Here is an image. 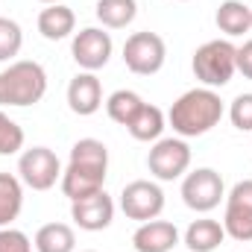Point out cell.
I'll use <instances>...</instances> for the list:
<instances>
[{
  "label": "cell",
  "instance_id": "6da1fadb",
  "mask_svg": "<svg viewBox=\"0 0 252 252\" xmlns=\"http://www.w3.org/2000/svg\"><path fill=\"white\" fill-rule=\"evenodd\" d=\"M106 173H109V147L97 138H79L70 147V158L67 167L62 170V193L73 202L82 196H91L106 185Z\"/></svg>",
  "mask_w": 252,
  "mask_h": 252
},
{
  "label": "cell",
  "instance_id": "7a4b0ae2",
  "mask_svg": "<svg viewBox=\"0 0 252 252\" xmlns=\"http://www.w3.org/2000/svg\"><path fill=\"white\" fill-rule=\"evenodd\" d=\"M223 100L214 88H190L179 100H173L170 112H167V124L173 126V132L179 138H199L205 132H211L223 118Z\"/></svg>",
  "mask_w": 252,
  "mask_h": 252
},
{
  "label": "cell",
  "instance_id": "3957f363",
  "mask_svg": "<svg viewBox=\"0 0 252 252\" xmlns=\"http://www.w3.org/2000/svg\"><path fill=\"white\" fill-rule=\"evenodd\" d=\"M47 94V70L38 62L18 59L0 70V109H27Z\"/></svg>",
  "mask_w": 252,
  "mask_h": 252
},
{
  "label": "cell",
  "instance_id": "277c9868",
  "mask_svg": "<svg viewBox=\"0 0 252 252\" xmlns=\"http://www.w3.org/2000/svg\"><path fill=\"white\" fill-rule=\"evenodd\" d=\"M235 56H238V47L229 38H214V41H205L202 47L193 50L190 70L205 88H223L238 73Z\"/></svg>",
  "mask_w": 252,
  "mask_h": 252
},
{
  "label": "cell",
  "instance_id": "5b68a950",
  "mask_svg": "<svg viewBox=\"0 0 252 252\" xmlns=\"http://www.w3.org/2000/svg\"><path fill=\"white\" fill-rule=\"evenodd\" d=\"M167 62V44L158 32H132L124 44V64L135 76H153Z\"/></svg>",
  "mask_w": 252,
  "mask_h": 252
},
{
  "label": "cell",
  "instance_id": "8992f818",
  "mask_svg": "<svg viewBox=\"0 0 252 252\" xmlns=\"http://www.w3.org/2000/svg\"><path fill=\"white\" fill-rule=\"evenodd\" d=\"M226 199V185L223 176L214 167H196L182 176V202L196 214L214 211Z\"/></svg>",
  "mask_w": 252,
  "mask_h": 252
},
{
  "label": "cell",
  "instance_id": "52a82bcc",
  "mask_svg": "<svg viewBox=\"0 0 252 252\" xmlns=\"http://www.w3.org/2000/svg\"><path fill=\"white\" fill-rule=\"evenodd\" d=\"M147 167L158 182L182 179L190 167V147L185 138H158L147 153Z\"/></svg>",
  "mask_w": 252,
  "mask_h": 252
},
{
  "label": "cell",
  "instance_id": "ba28073f",
  "mask_svg": "<svg viewBox=\"0 0 252 252\" xmlns=\"http://www.w3.org/2000/svg\"><path fill=\"white\" fill-rule=\"evenodd\" d=\"M18 179L32 190H50L62 179V161L50 147H30L18 158Z\"/></svg>",
  "mask_w": 252,
  "mask_h": 252
},
{
  "label": "cell",
  "instance_id": "9c48e42d",
  "mask_svg": "<svg viewBox=\"0 0 252 252\" xmlns=\"http://www.w3.org/2000/svg\"><path fill=\"white\" fill-rule=\"evenodd\" d=\"M112 50H115V41L106 32V27H85V30L73 32L70 56H73V62L79 64L82 70H88V73L106 67L109 59H112Z\"/></svg>",
  "mask_w": 252,
  "mask_h": 252
},
{
  "label": "cell",
  "instance_id": "30bf717a",
  "mask_svg": "<svg viewBox=\"0 0 252 252\" xmlns=\"http://www.w3.org/2000/svg\"><path fill=\"white\" fill-rule=\"evenodd\" d=\"M121 211L138 223L156 220L164 211V190L150 179H135L121 190Z\"/></svg>",
  "mask_w": 252,
  "mask_h": 252
},
{
  "label": "cell",
  "instance_id": "8fae6325",
  "mask_svg": "<svg viewBox=\"0 0 252 252\" xmlns=\"http://www.w3.org/2000/svg\"><path fill=\"white\" fill-rule=\"evenodd\" d=\"M223 229L232 241H252V179H244L226 193Z\"/></svg>",
  "mask_w": 252,
  "mask_h": 252
},
{
  "label": "cell",
  "instance_id": "7c38bea8",
  "mask_svg": "<svg viewBox=\"0 0 252 252\" xmlns=\"http://www.w3.org/2000/svg\"><path fill=\"white\" fill-rule=\"evenodd\" d=\"M70 220L82 232H103L115 220V199L106 193V188L91 193V196L73 199L70 202Z\"/></svg>",
  "mask_w": 252,
  "mask_h": 252
},
{
  "label": "cell",
  "instance_id": "4fadbf2b",
  "mask_svg": "<svg viewBox=\"0 0 252 252\" xmlns=\"http://www.w3.org/2000/svg\"><path fill=\"white\" fill-rule=\"evenodd\" d=\"M103 106V85L97 79V73H76L70 82H67V109L79 118H91L97 115Z\"/></svg>",
  "mask_w": 252,
  "mask_h": 252
},
{
  "label": "cell",
  "instance_id": "5bb4252c",
  "mask_svg": "<svg viewBox=\"0 0 252 252\" xmlns=\"http://www.w3.org/2000/svg\"><path fill=\"white\" fill-rule=\"evenodd\" d=\"M179 244V229L170 220H147L135 229L132 247L138 252H173Z\"/></svg>",
  "mask_w": 252,
  "mask_h": 252
},
{
  "label": "cell",
  "instance_id": "9a60e30c",
  "mask_svg": "<svg viewBox=\"0 0 252 252\" xmlns=\"http://www.w3.org/2000/svg\"><path fill=\"white\" fill-rule=\"evenodd\" d=\"M38 32L47 41H62L67 35H73L76 32V15H73V9H67L64 3L44 6L38 12Z\"/></svg>",
  "mask_w": 252,
  "mask_h": 252
},
{
  "label": "cell",
  "instance_id": "2e32d148",
  "mask_svg": "<svg viewBox=\"0 0 252 252\" xmlns=\"http://www.w3.org/2000/svg\"><path fill=\"white\" fill-rule=\"evenodd\" d=\"M223 241H226V229H223V223H217L211 217L193 220L185 229V247H188V252H214Z\"/></svg>",
  "mask_w": 252,
  "mask_h": 252
},
{
  "label": "cell",
  "instance_id": "e0dca14e",
  "mask_svg": "<svg viewBox=\"0 0 252 252\" xmlns=\"http://www.w3.org/2000/svg\"><path fill=\"white\" fill-rule=\"evenodd\" d=\"M214 24L220 32H226V38H238L252 30V9L241 0H223L214 15Z\"/></svg>",
  "mask_w": 252,
  "mask_h": 252
},
{
  "label": "cell",
  "instance_id": "ac0fdd59",
  "mask_svg": "<svg viewBox=\"0 0 252 252\" xmlns=\"http://www.w3.org/2000/svg\"><path fill=\"white\" fill-rule=\"evenodd\" d=\"M164 126H167V115H164L158 106L144 103V106L138 109V115L126 124V129H129V135H132L135 141H144V144L153 141V144H156V141L161 138Z\"/></svg>",
  "mask_w": 252,
  "mask_h": 252
},
{
  "label": "cell",
  "instance_id": "d6986e66",
  "mask_svg": "<svg viewBox=\"0 0 252 252\" xmlns=\"http://www.w3.org/2000/svg\"><path fill=\"white\" fill-rule=\"evenodd\" d=\"M35 252H73L76 250V232L67 223H44L35 238H32Z\"/></svg>",
  "mask_w": 252,
  "mask_h": 252
},
{
  "label": "cell",
  "instance_id": "ffe728a7",
  "mask_svg": "<svg viewBox=\"0 0 252 252\" xmlns=\"http://www.w3.org/2000/svg\"><path fill=\"white\" fill-rule=\"evenodd\" d=\"M24 208V182L12 173H0V229L12 226Z\"/></svg>",
  "mask_w": 252,
  "mask_h": 252
},
{
  "label": "cell",
  "instance_id": "44dd1931",
  "mask_svg": "<svg viewBox=\"0 0 252 252\" xmlns=\"http://www.w3.org/2000/svg\"><path fill=\"white\" fill-rule=\"evenodd\" d=\"M94 12L106 30H126L138 15V3L135 0H97Z\"/></svg>",
  "mask_w": 252,
  "mask_h": 252
},
{
  "label": "cell",
  "instance_id": "7402d4cb",
  "mask_svg": "<svg viewBox=\"0 0 252 252\" xmlns=\"http://www.w3.org/2000/svg\"><path fill=\"white\" fill-rule=\"evenodd\" d=\"M144 106V97L138 94V91H129V88H121V91H115V94H109V100H106V112H109V118L115 121V124L126 126L135 115H138V109Z\"/></svg>",
  "mask_w": 252,
  "mask_h": 252
},
{
  "label": "cell",
  "instance_id": "603a6c76",
  "mask_svg": "<svg viewBox=\"0 0 252 252\" xmlns=\"http://www.w3.org/2000/svg\"><path fill=\"white\" fill-rule=\"evenodd\" d=\"M24 47V30L12 18H0V62H12Z\"/></svg>",
  "mask_w": 252,
  "mask_h": 252
},
{
  "label": "cell",
  "instance_id": "cb8c5ba5",
  "mask_svg": "<svg viewBox=\"0 0 252 252\" xmlns=\"http://www.w3.org/2000/svg\"><path fill=\"white\" fill-rule=\"evenodd\" d=\"M24 129L18 126V121H12L3 109H0V156H15L24 150Z\"/></svg>",
  "mask_w": 252,
  "mask_h": 252
},
{
  "label": "cell",
  "instance_id": "d4e9b609",
  "mask_svg": "<svg viewBox=\"0 0 252 252\" xmlns=\"http://www.w3.org/2000/svg\"><path fill=\"white\" fill-rule=\"evenodd\" d=\"M229 121L241 132H252V94H238L229 106Z\"/></svg>",
  "mask_w": 252,
  "mask_h": 252
},
{
  "label": "cell",
  "instance_id": "484cf974",
  "mask_svg": "<svg viewBox=\"0 0 252 252\" xmlns=\"http://www.w3.org/2000/svg\"><path fill=\"white\" fill-rule=\"evenodd\" d=\"M0 252H32V241L21 229L3 226L0 229Z\"/></svg>",
  "mask_w": 252,
  "mask_h": 252
},
{
  "label": "cell",
  "instance_id": "4316f807",
  "mask_svg": "<svg viewBox=\"0 0 252 252\" xmlns=\"http://www.w3.org/2000/svg\"><path fill=\"white\" fill-rule=\"evenodd\" d=\"M235 64H238V73H244L247 79H252V38H250V41H244V44L238 47Z\"/></svg>",
  "mask_w": 252,
  "mask_h": 252
},
{
  "label": "cell",
  "instance_id": "83f0119b",
  "mask_svg": "<svg viewBox=\"0 0 252 252\" xmlns=\"http://www.w3.org/2000/svg\"><path fill=\"white\" fill-rule=\"evenodd\" d=\"M38 3H44V6H53V3H64V0H38Z\"/></svg>",
  "mask_w": 252,
  "mask_h": 252
},
{
  "label": "cell",
  "instance_id": "f1b7e54d",
  "mask_svg": "<svg viewBox=\"0 0 252 252\" xmlns=\"http://www.w3.org/2000/svg\"><path fill=\"white\" fill-rule=\"evenodd\" d=\"M85 252H97V250H85Z\"/></svg>",
  "mask_w": 252,
  "mask_h": 252
},
{
  "label": "cell",
  "instance_id": "f546056e",
  "mask_svg": "<svg viewBox=\"0 0 252 252\" xmlns=\"http://www.w3.org/2000/svg\"><path fill=\"white\" fill-rule=\"evenodd\" d=\"M179 3H188V0H179Z\"/></svg>",
  "mask_w": 252,
  "mask_h": 252
}]
</instances>
